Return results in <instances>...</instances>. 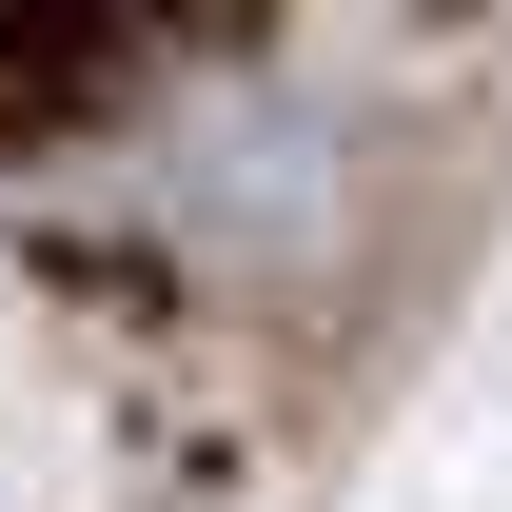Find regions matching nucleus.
<instances>
[{"label": "nucleus", "mask_w": 512, "mask_h": 512, "mask_svg": "<svg viewBox=\"0 0 512 512\" xmlns=\"http://www.w3.org/2000/svg\"><path fill=\"white\" fill-rule=\"evenodd\" d=\"M119 99V0H0V138H60Z\"/></svg>", "instance_id": "f257e3e1"}]
</instances>
